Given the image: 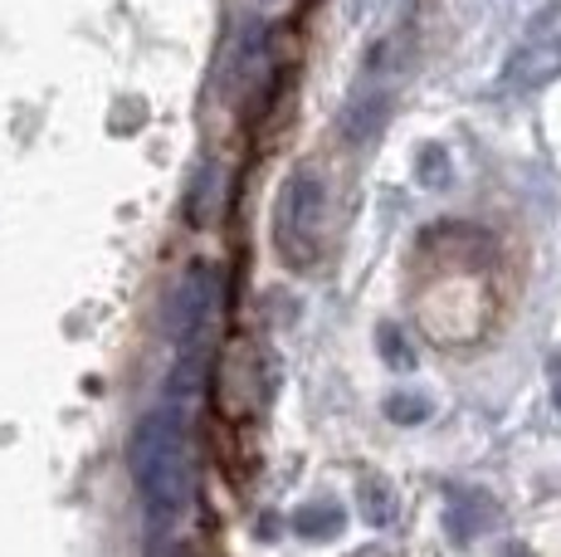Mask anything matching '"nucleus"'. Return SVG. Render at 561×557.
Instances as JSON below:
<instances>
[{
	"label": "nucleus",
	"mask_w": 561,
	"mask_h": 557,
	"mask_svg": "<svg viewBox=\"0 0 561 557\" xmlns=\"http://www.w3.org/2000/svg\"><path fill=\"white\" fill-rule=\"evenodd\" d=\"M133 479L142 489L147 519L157 533H167L181 519L191 499V465H186V421L181 411L161 406L133 435Z\"/></svg>",
	"instance_id": "f257e3e1"
},
{
	"label": "nucleus",
	"mask_w": 561,
	"mask_h": 557,
	"mask_svg": "<svg viewBox=\"0 0 561 557\" xmlns=\"http://www.w3.org/2000/svg\"><path fill=\"white\" fill-rule=\"evenodd\" d=\"M322 216V186H318V177H298V181H288V191H284V211H278V240H284L288 230L298 225V235H308L312 225H318Z\"/></svg>",
	"instance_id": "f03ea898"
},
{
	"label": "nucleus",
	"mask_w": 561,
	"mask_h": 557,
	"mask_svg": "<svg viewBox=\"0 0 561 557\" xmlns=\"http://www.w3.org/2000/svg\"><path fill=\"white\" fill-rule=\"evenodd\" d=\"M391 416H396V421H425V401H405V396H396Z\"/></svg>",
	"instance_id": "7ed1b4c3"
}]
</instances>
